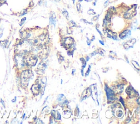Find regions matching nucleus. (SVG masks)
I'll return each mask as SVG.
<instances>
[{
	"mask_svg": "<svg viewBox=\"0 0 140 124\" xmlns=\"http://www.w3.org/2000/svg\"><path fill=\"white\" fill-rule=\"evenodd\" d=\"M62 14L64 15V16L67 19H68V12H67V11L64 10V11H63V12H62Z\"/></svg>",
	"mask_w": 140,
	"mask_h": 124,
	"instance_id": "17",
	"label": "nucleus"
},
{
	"mask_svg": "<svg viewBox=\"0 0 140 124\" xmlns=\"http://www.w3.org/2000/svg\"><path fill=\"white\" fill-rule=\"evenodd\" d=\"M109 2V0H107V1L104 3V6H107V2Z\"/></svg>",
	"mask_w": 140,
	"mask_h": 124,
	"instance_id": "30",
	"label": "nucleus"
},
{
	"mask_svg": "<svg viewBox=\"0 0 140 124\" xmlns=\"http://www.w3.org/2000/svg\"><path fill=\"white\" fill-rule=\"evenodd\" d=\"M26 18H23L22 20V22H21V23L20 24V25H23V24H24V22H25V20H26Z\"/></svg>",
	"mask_w": 140,
	"mask_h": 124,
	"instance_id": "27",
	"label": "nucleus"
},
{
	"mask_svg": "<svg viewBox=\"0 0 140 124\" xmlns=\"http://www.w3.org/2000/svg\"><path fill=\"white\" fill-rule=\"evenodd\" d=\"M104 34H106V36L109 38H112L114 40H117V34L116 33L112 31L111 30L108 29H106L103 30Z\"/></svg>",
	"mask_w": 140,
	"mask_h": 124,
	"instance_id": "6",
	"label": "nucleus"
},
{
	"mask_svg": "<svg viewBox=\"0 0 140 124\" xmlns=\"http://www.w3.org/2000/svg\"><path fill=\"white\" fill-rule=\"evenodd\" d=\"M56 22H57V20H56V17H55V16L54 15V14H53V15L51 16L50 17V23L52 25L55 26Z\"/></svg>",
	"mask_w": 140,
	"mask_h": 124,
	"instance_id": "12",
	"label": "nucleus"
},
{
	"mask_svg": "<svg viewBox=\"0 0 140 124\" xmlns=\"http://www.w3.org/2000/svg\"><path fill=\"white\" fill-rule=\"evenodd\" d=\"M74 42V40L72 37H66L64 39V42L62 43V45L67 49L71 47V46L73 44Z\"/></svg>",
	"mask_w": 140,
	"mask_h": 124,
	"instance_id": "5",
	"label": "nucleus"
},
{
	"mask_svg": "<svg viewBox=\"0 0 140 124\" xmlns=\"http://www.w3.org/2000/svg\"><path fill=\"white\" fill-rule=\"evenodd\" d=\"M80 59H81V61L82 62V63H83V68H84L85 66H86V62L84 59V58H81Z\"/></svg>",
	"mask_w": 140,
	"mask_h": 124,
	"instance_id": "19",
	"label": "nucleus"
},
{
	"mask_svg": "<svg viewBox=\"0 0 140 124\" xmlns=\"http://www.w3.org/2000/svg\"><path fill=\"white\" fill-rule=\"evenodd\" d=\"M96 30H97V31L98 32H99V33H100V35H101V36H102V33H101V32H100V31H99V30H98L97 29H96Z\"/></svg>",
	"mask_w": 140,
	"mask_h": 124,
	"instance_id": "29",
	"label": "nucleus"
},
{
	"mask_svg": "<svg viewBox=\"0 0 140 124\" xmlns=\"http://www.w3.org/2000/svg\"><path fill=\"white\" fill-rule=\"evenodd\" d=\"M89 59H90V58H89V56H87V60H86V61H88L89 60Z\"/></svg>",
	"mask_w": 140,
	"mask_h": 124,
	"instance_id": "32",
	"label": "nucleus"
},
{
	"mask_svg": "<svg viewBox=\"0 0 140 124\" xmlns=\"http://www.w3.org/2000/svg\"><path fill=\"white\" fill-rule=\"evenodd\" d=\"M24 61L25 64L28 65L33 66L36 65L37 62V59L34 55H28L26 56L24 59Z\"/></svg>",
	"mask_w": 140,
	"mask_h": 124,
	"instance_id": "2",
	"label": "nucleus"
},
{
	"mask_svg": "<svg viewBox=\"0 0 140 124\" xmlns=\"http://www.w3.org/2000/svg\"><path fill=\"white\" fill-rule=\"evenodd\" d=\"M41 89V84L39 83H37L36 84L33 85L31 88L33 94L35 95H38L39 94L40 90Z\"/></svg>",
	"mask_w": 140,
	"mask_h": 124,
	"instance_id": "7",
	"label": "nucleus"
},
{
	"mask_svg": "<svg viewBox=\"0 0 140 124\" xmlns=\"http://www.w3.org/2000/svg\"><path fill=\"white\" fill-rule=\"evenodd\" d=\"M93 0H86V1L87 2H90V1H92Z\"/></svg>",
	"mask_w": 140,
	"mask_h": 124,
	"instance_id": "33",
	"label": "nucleus"
},
{
	"mask_svg": "<svg viewBox=\"0 0 140 124\" xmlns=\"http://www.w3.org/2000/svg\"><path fill=\"white\" fill-rule=\"evenodd\" d=\"M77 8L78 11H79L81 9V4L79 3H77Z\"/></svg>",
	"mask_w": 140,
	"mask_h": 124,
	"instance_id": "24",
	"label": "nucleus"
},
{
	"mask_svg": "<svg viewBox=\"0 0 140 124\" xmlns=\"http://www.w3.org/2000/svg\"><path fill=\"white\" fill-rule=\"evenodd\" d=\"M116 115L118 118H121L123 116V111H122L121 109H118L116 112Z\"/></svg>",
	"mask_w": 140,
	"mask_h": 124,
	"instance_id": "13",
	"label": "nucleus"
},
{
	"mask_svg": "<svg viewBox=\"0 0 140 124\" xmlns=\"http://www.w3.org/2000/svg\"><path fill=\"white\" fill-rule=\"evenodd\" d=\"M90 71V66H89V69H88V71H87V73H86V77H87L88 75H89Z\"/></svg>",
	"mask_w": 140,
	"mask_h": 124,
	"instance_id": "26",
	"label": "nucleus"
},
{
	"mask_svg": "<svg viewBox=\"0 0 140 124\" xmlns=\"http://www.w3.org/2000/svg\"><path fill=\"white\" fill-rule=\"evenodd\" d=\"M63 114H64V118H69L70 116H71V112H70L69 111H68V110H66V111H65L64 112V113H63Z\"/></svg>",
	"mask_w": 140,
	"mask_h": 124,
	"instance_id": "14",
	"label": "nucleus"
},
{
	"mask_svg": "<svg viewBox=\"0 0 140 124\" xmlns=\"http://www.w3.org/2000/svg\"><path fill=\"white\" fill-rule=\"evenodd\" d=\"M105 91L106 92V95L108 100L111 101H113L114 100V92L112 90H111L107 85L105 86Z\"/></svg>",
	"mask_w": 140,
	"mask_h": 124,
	"instance_id": "4",
	"label": "nucleus"
},
{
	"mask_svg": "<svg viewBox=\"0 0 140 124\" xmlns=\"http://www.w3.org/2000/svg\"><path fill=\"white\" fill-rule=\"evenodd\" d=\"M88 13L90 15H94V14H95L96 13L95 12V11L93 10V9H90L88 11Z\"/></svg>",
	"mask_w": 140,
	"mask_h": 124,
	"instance_id": "18",
	"label": "nucleus"
},
{
	"mask_svg": "<svg viewBox=\"0 0 140 124\" xmlns=\"http://www.w3.org/2000/svg\"><path fill=\"white\" fill-rule=\"evenodd\" d=\"M69 26H71V27H73V26H76V24H75V23L74 22H73V21H71V22H69Z\"/></svg>",
	"mask_w": 140,
	"mask_h": 124,
	"instance_id": "20",
	"label": "nucleus"
},
{
	"mask_svg": "<svg viewBox=\"0 0 140 124\" xmlns=\"http://www.w3.org/2000/svg\"><path fill=\"white\" fill-rule=\"evenodd\" d=\"M57 120H60L61 119V115L58 112H57Z\"/></svg>",
	"mask_w": 140,
	"mask_h": 124,
	"instance_id": "23",
	"label": "nucleus"
},
{
	"mask_svg": "<svg viewBox=\"0 0 140 124\" xmlns=\"http://www.w3.org/2000/svg\"><path fill=\"white\" fill-rule=\"evenodd\" d=\"M78 1H79V2H81V1H82V0H78Z\"/></svg>",
	"mask_w": 140,
	"mask_h": 124,
	"instance_id": "35",
	"label": "nucleus"
},
{
	"mask_svg": "<svg viewBox=\"0 0 140 124\" xmlns=\"http://www.w3.org/2000/svg\"><path fill=\"white\" fill-rule=\"evenodd\" d=\"M123 85L122 84H120V85H118L117 86V88H118V92H119V93H122L123 92Z\"/></svg>",
	"mask_w": 140,
	"mask_h": 124,
	"instance_id": "15",
	"label": "nucleus"
},
{
	"mask_svg": "<svg viewBox=\"0 0 140 124\" xmlns=\"http://www.w3.org/2000/svg\"><path fill=\"white\" fill-rule=\"evenodd\" d=\"M131 63H132L133 65H134V66L135 67V68H137L138 70H139V65H138V64L137 63V62H136L135 61H132Z\"/></svg>",
	"mask_w": 140,
	"mask_h": 124,
	"instance_id": "16",
	"label": "nucleus"
},
{
	"mask_svg": "<svg viewBox=\"0 0 140 124\" xmlns=\"http://www.w3.org/2000/svg\"><path fill=\"white\" fill-rule=\"evenodd\" d=\"M32 75V73L30 70H26L22 73L21 75V81L23 86L26 87L27 86Z\"/></svg>",
	"mask_w": 140,
	"mask_h": 124,
	"instance_id": "1",
	"label": "nucleus"
},
{
	"mask_svg": "<svg viewBox=\"0 0 140 124\" xmlns=\"http://www.w3.org/2000/svg\"><path fill=\"white\" fill-rule=\"evenodd\" d=\"M136 39H131L129 40H128V42H126L124 44V47L125 48H132L133 45L134 44L136 43Z\"/></svg>",
	"mask_w": 140,
	"mask_h": 124,
	"instance_id": "8",
	"label": "nucleus"
},
{
	"mask_svg": "<svg viewBox=\"0 0 140 124\" xmlns=\"http://www.w3.org/2000/svg\"><path fill=\"white\" fill-rule=\"evenodd\" d=\"M136 4L133 5L130 9L126 12L124 16V18L129 19L135 16L136 14Z\"/></svg>",
	"mask_w": 140,
	"mask_h": 124,
	"instance_id": "3",
	"label": "nucleus"
},
{
	"mask_svg": "<svg viewBox=\"0 0 140 124\" xmlns=\"http://www.w3.org/2000/svg\"><path fill=\"white\" fill-rule=\"evenodd\" d=\"M99 15H97V16L94 17L93 18V20H94V21H96V20L98 19V18H99Z\"/></svg>",
	"mask_w": 140,
	"mask_h": 124,
	"instance_id": "25",
	"label": "nucleus"
},
{
	"mask_svg": "<svg viewBox=\"0 0 140 124\" xmlns=\"http://www.w3.org/2000/svg\"><path fill=\"white\" fill-rule=\"evenodd\" d=\"M55 111H54V110H53V111H52V115L53 116V117L54 118H55Z\"/></svg>",
	"mask_w": 140,
	"mask_h": 124,
	"instance_id": "21",
	"label": "nucleus"
},
{
	"mask_svg": "<svg viewBox=\"0 0 140 124\" xmlns=\"http://www.w3.org/2000/svg\"><path fill=\"white\" fill-rule=\"evenodd\" d=\"M81 21L84 22L86 23H87V24H91V25H93V23H92L88 22L87 21V20H84V19H81Z\"/></svg>",
	"mask_w": 140,
	"mask_h": 124,
	"instance_id": "22",
	"label": "nucleus"
},
{
	"mask_svg": "<svg viewBox=\"0 0 140 124\" xmlns=\"http://www.w3.org/2000/svg\"><path fill=\"white\" fill-rule=\"evenodd\" d=\"M46 67V66L44 63H40L38 65V68H37V71H39L38 72H37L38 73V74H42L43 73V72L44 71Z\"/></svg>",
	"mask_w": 140,
	"mask_h": 124,
	"instance_id": "11",
	"label": "nucleus"
},
{
	"mask_svg": "<svg viewBox=\"0 0 140 124\" xmlns=\"http://www.w3.org/2000/svg\"><path fill=\"white\" fill-rule=\"evenodd\" d=\"M137 103H138V105H139V99H137Z\"/></svg>",
	"mask_w": 140,
	"mask_h": 124,
	"instance_id": "34",
	"label": "nucleus"
},
{
	"mask_svg": "<svg viewBox=\"0 0 140 124\" xmlns=\"http://www.w3.org/2000/svg\"><path fill=\"white\" fill-rule=\"evenodd\" d=\"M131 34V31L128 30H126L122 32L120 34H119V37L122 39H124L126 38L127 37H128L129 36H130Z\"/></svg>",
	"mask_w": 140,
	"mask_h": 124,
	"instance_id": "10",
	"label": "nucleus"
},
{
	"mask_svg": "<svg viewBox=\"0 0 140 124\" xmlns=\"http://www.w3.org/2000/svg\"><path fill=\"white\" fill-rule=\"evenodd\" d=\"M87 43H88V45H90V41L89 40L88 38L87 39Z\"/></svg>",
	"mask_w": 140,
	"mask_h": 124,
	"instance_id": "28",
	"label": "nucleus"
},
{
	"mask_svg": "<svg viewBox=\"0 0 140 124\" xmlns=\"http://www.w3.org/2000/svg\"><path fill=\"white\" fill-rule=\"evenodd\" d=\"M74 1H75V0H73V3H74Z\"/></svg>",
	"mask_w": 140,
	"mask_h": 124,
	"instance_id": "36",
	"label": "nucleus"
},
{
	"mask_svg": "<svg viewBox=\"0 0 140 124\" xmlns=\"http://www.w3.org/2000/svg\"><path fill=\"white\" fill-rule=\"evenodd\" d=\"M100 43H101V44H102L103 45H104V44L103 43V42H102V41H101V40H100Z\"/></svg>",
	"mask_w": 140,
	"mask_h": 124,
	"instance_id": "31",
	"label": "nucleus"
},
{
	"mask_svg": "<svg viewBox=\"0 0 140 124\" xmlns=\"http://www.w3.org/2000/svg\"><path fill=\"white\" fill-rule=\"evenodd\" d=\"M126 92H127V94L131 96V95H134V97H135V95L136 94H138L135 90H134V89L131 86H129L127 89V90H126Z\"/></svg>",
	"mask_w": 140,
	"mask_h": 124,
	"instance_id": "9",
	"label": "nucleus"
}]
</instances>
